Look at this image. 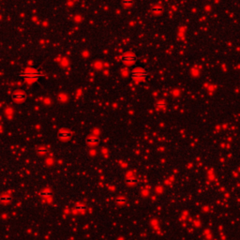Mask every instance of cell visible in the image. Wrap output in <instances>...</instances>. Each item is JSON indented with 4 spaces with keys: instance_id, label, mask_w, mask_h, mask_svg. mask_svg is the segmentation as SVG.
Segmentation results:
<instances>
[{
    "instance_id": "obj_1",
    "label": "cell",
    "mask_w": 240,
    "mask_h": 240,
    "mask_svg": "<svg viewBox=\"0 0 240 240\" xmlns=\"http://www.w3.org/2000/svg\"><path fill=\"white\" fill-rule=\"evenodd\" d=\"M13 99H14L16 101H23V100L26 99V95L24 94V93H21V92L15 93L14 96H13Z\"/></svg>"
},
{
    "instance_id": "obj_2",
    "label": "cell",
    "mask_w": 240,
    "mask_h": 240,
    "mask_svg": "<svg viewBox=\"0 0 240 240\" xmlns=\"http://www.w3.org/2000/svg\"><path fill=\"white\" fill-rule=\"evenodd\" d=\"M71 137V133L68 131V130H64V131H61L59 133V138L60 139H65V140H67V139H69V138Z\"/></svg>"
},
{
    "instance_id": "obj_3",
    "label": "cell",
    "mask_w": 240,
    "mask_h": 240,
    "mask_svg": "<svg viewBox=\"0 0 240 240\" xmlns=\"http://www.w3.org/2000/svg\"><path fill=\"white\" fill-rule=\"evenodd\" d=\"M146 72H143V71H135L132 73V77L134 79H141V78L145 77L146 76Z\"/></svg>"
},
{
    "instance_id": "obj_4",
    "label": "cell",
    "mask_w": 240,
    "mask_h": 240,
    "mask_svg": "<svg viewBox=\"0 0 240 240\" xmlns=\"http://www.w3.org/2000/svg\"><path fill=\"white\" fill-rule=\"evenodd\" d=\"M123 61L131 63V62H134V61H135V57L132 56V55H126V56L123 57Z\"/></svg>"
},
{
    "instance_id": "obj_5",
    "label": "cell",
    "mask_w": 240,
    "mask_h": 240,
    "mask_svg": "<svg viewBox=\"0 0 240 240\" xmlns=\"http://www.w3.org/2000/svg\"><path fill=\"white\" fill-rule=\"evenodd\" d=\"M98 142H99V139H97V138H89V139L86 140V143L89 144V145H95Z\"/></svg>"
},
{
    "instance_id": "obj_6",
    "label": "cell",
    "mask_w": 240,
    "mask_h": 240,
    "mask_svg": "<svg viewBox=\"0 0 240 240\" xmlns=\"http://www.w3.org/2000/svg\"><path fill=\"white\" fill-rule=\"evenodd\" d=\"M135 182H136V180L134 179V178H129V179H127V183L128 184H133Z\"/></svg>"
}]
</instances>
